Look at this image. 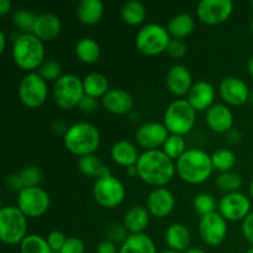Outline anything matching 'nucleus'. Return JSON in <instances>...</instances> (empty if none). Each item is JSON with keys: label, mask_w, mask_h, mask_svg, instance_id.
<instances>
[{"label": "nucleus", "mask_w": 253, "mask_h": 253, "mask_svg": "<svg viewBox=\"0 0 253 253\" xmlns=\"http://www.w3.org/2000/svg\"><path fill=\"white\" fill-rule=\"evenodd\" d=\"M138 177L152 187L162 188L173 179L175 163L162 150L145 151L140 155L137 163Z\"/></svg>", "instance_id": "f257e3e1"}, {"label": "nucleus", "mask_w": 253, "mask_h": 253, "mask_svg": "<svg viewBox=\"0 0 253 253\" xmlns=\"http://www.w3.org/2000/svg\"><path fill=\"white\" fill-rule=\"evenodd\" d=\"M175 170L185 183L202 184L207 182L214 172L211 156L200 148H189L175 161Z\"/></svg>", "instance_id": "f03ea898"}, {"label": "nucleus", "mask_w": 253, "mask_h": 253, "mask_svg": "<svg viewBox=\"0 0 253 253\" xmlns=\"http://www.w3.org/2000/svg\"><path fill=\"white\" fill-rule=\"evenodd\" d=\"M101 137L98 128L89 123H77L68 127L63 136V143L67 151L79 158L95 155L100 146Z\"/></svg>", "instance_id": "7ed1b4c3"}, {"label": "nucleus", "mask_w": 253, "mask_h": 253, "mask_svg": "<svg viewBox=\"0 0 253 253\" xmlns=\"http://www.w3.org/2000/svg\"><path fill=\"white\" fill-rule=\"evenodd\" d=\"M12 58L19 68L32 73L44 62L43 42L34 34H21L12 43Z\"/></svg>", "instance_id": "20e7f679"}, {"label": "nucleus", "mask_w": 253, "mask_h": 253, "mask_svg": "<svg viewBox=\"0 0 253 253\" xmlns=\"http://www.w3.org/2000/svg\"><path fill=\"white\" fill-rule=\"evenodd\" d=\"M197 121V111L187 99H177L166 109L163 124L170 135L184 136L192 131Z\"/></svg>", "instance_id": "39448f33"}, {"label": "nucleus", "mask_w": 253, "mask_h": 253, "mask_svg": "<svg viewBox=\"0 0 253 253\" xmlns=\"http://www.w3.org/2000/svg\"><path fill=\"white\" fill-rule=\"evenodd\" d=\"M27 236V217L17 207L0 210V240L5 245H17Z\"/></svg>", "instance_id": "423d86ee"}, {"label": "nucleus", "mask_w": 253, "mask_h": 253, "mask_svg": "<svg viewBox=\"0 0 253 253\" xmlns=\"http://www.w3.org/2000/svg\"><path fill=\"white\" fill-rule=\"evenodd\" d=\"M54 103L63 110H72L82 101L84 93L83 81L76 74H63L52 89Z\"/></svg>", "instance_id": "0eeeda50"}, {"label": "nucleus", "mask_w": 253, "mask_h": 253, "mask_svg": "<svg viewBox=\"0 0 253 253\" xmlns=\"http://www.w3.org/2000/svg\"><path fill=\"white\" fill-rule=\"evenodd\" d=\"M170 40L167 27L148 24L136 35V47L145 56H157L167 51Z\"/></svg>", "instance_id": "6e6552de"}, {"label": "nucleus", "mask_w": 253, "mask_h": 253, "mask_svg": "<svg viewBox=\"0 0 253 253\" xmlns=\"http://www.w3.org/2000/svg\"><path fill=\"white\" fill-rule=\"evenodd\" d=\"M126 189L123 182L114 175L95 179L93 185V198L100 207L114 209L125 200Z\"/></svg>", "instance_id": "1a4fd4ad"}, {"label": "nucleus", "mask_w": 253, "mask_h": 253, "mask_svg": "<svg viewBox=\"0 0 253 253\" xmlns=\"http://www.w3.org/2000/svg\"><path fill=\"white\" fill-rule=\"evenodd\" d=\"M19 99L26 108L37 109L44 104L48 96V85L37 74V72L26 74L19 84Z\"/></svg>", "instance_id": "9d476101"}, {"label": "nucleus", "mask_w": 253, "mask_h": 253, "mask_svg": "<svg viewBox=\"0 0 253 253\" xmlns=\"http://www.w3.org/2000/svg\"><path fill=\"white\" fill-rule=\"evenodd\" d=\"M51 207V198L40 187H27L17 193V208L30 219L46 214Z\"/></svg>", "instance_id": "9b49d317"}, {"label": "nucleus", "mask_w": 253, "mask_h": 253, "mask_svg": "<svg viewBox=\"0 0 253 253\" xmlns=\"http://www.w3.org/2000/svg\"><path fill=\"white\" fill-rule=\"evenodd\" d=\"M234 11L231 0H202L197 6L198 19L207 25H220L227 21Z\"/></svg>", "instance_id": "f8f14e48"}, {"label": "nucleus", "mask_w": 253, "mask_h": 253, "mask_svg": "<svg viewBox=\"0 0 253 253\" xmlns=\"http://www.w3.org/2000/svg\"><path fill=\"white\" fill-rule=\"evenodd\" d=\"M251 202L242 193L225 194L219 202V214L226 221H244L251 212Z\"/></svg>", "instance_id": "ddd939ff"}, {"label": "nucleus", "mask_w": 253, "mask_h": 253, "mask_svg": "<svg viewBox=\"0 0 253 253\" xmlns=\"http://www.w3.org/2000/svg\"><path fill=\"white\" fill-rule=\"evenodd\" d=\"M199 234L208 246H219L227 236V221L219 212L200 217Z\"/></svg>", "instance_id": "4468645a"}, {"label": "nucleus", "mask_w": 253, "mask_h": 253, "mask_svg": "<svg viewBox=\"0 0 253 253\" xmlns=\"http://www.w3.org/2000/svg\"><path fill=\"white\" fill-rule=\"evenodd\" d=\"M169 137V131L165 126V124L150 121L145 123L136 131V141L138 145L146 151L158 150L165 145L167 138Z\"/></svg>", "instance_id": "2eb2a0df"}, {"label": "nucleus", "mask_w": 253, "mask_h": 253, "mask_svg": "<svg viewBox=\"0 0 253 253\" xmlns=\"http://www.w3.org/2000/svg\"><path fill=\"white\" fill-rule=\"evenodd\" d=\"M219 94L222 100L232 106L244 105L250 99L247 84L237 77H226L219 85Z\"/></svg>", "instance_id": "dca6fc26"}, {"label": "nucleus", "mask_w": 253, "mask_h": 253, "mask_svg": "<svg viewBox=\"0 0 253 253\" xmlns=\"http://www.w3.org/2000/svg\"><path fill=\"white\" fill-rule=\"evenodd\" d=\"M174 195L166 188H156L148 194L146 208L152 216L163 219L174 210Z\"/></svg>", "instance_id": "f3484780"}, {"label": "nucleus", "mask_w": 253, "mask_h": 253, "mask_svg": "<svg viewBox=\"0 0 253 253\" xmlns=\"http://www.w3.org/2000/svg\"><path fill=\"white\" fill-rule=\"evenodd\" d=\"M166 85L167 89L175 96L188 95L193 86L192 73L188 67L183 64H174L168 71L166 77Z\"/></svg>", "instance_id": "a211bd4d"}, {"label": "nucleus", "mask_w": 253, "mask_h": 253, "mask_svg": "<svg viewBox=\"0 0 253 253\" xmlns=\"http://www.w3.org/2000/svg\"><path fill=\"white\" fill-rule=\"evenodd\" d=\"M208 127L216 133H227L234 128V115L225 104H214L205 113Z\"/></svg>", "instance_id": "6ab92c4d"}, {"label": "nucleus", "mask_w": 253, "mask_h": 253, "mask_svg": "<svg viewBox=\"0 0 253 253\" xmlns=\"http://www.w3.org/2000/svg\"><path fill=\"white\" fill-rule=\"evenodd\" d=\"M104 109L114 115L130 114L133 108V98L125 89H110L101 99Z\"/></svg>", "instance_id": "aec40b11"}, {"label": "nucleus", "mask_w": 253, "mask_h": 253, "mask_svg": "<svg viewBox=\"0 0 253 253\" xmlns=\"http://www.w3.org/2000/svg\"><path fill=\"white\" fill-rule=\"evenodd\" d=\"M215 95L216 93L211 83L207 81H199L193 84L187 100L195 111H208L214 105Z\"/></svg>", "instance_id": "412c9836"}, {"label": "nucleus", "mask_w": 253, "mask_h": 253, "mask_svg": "<svg viewBox=\"0 0 253 253\" xmlns=\"http://www.w3.org/2000/svg\"><path fill=\"white\" fill-rule=\"evenodd\" d=\"M62 31V22L58 16L54 14H41L37 15L36 22H35L34 31L32 34L44 41H53L59 36Z\"/></svg>", "instance_id": "4be33fe9"}, {"label": "nucleus", "mask_w": 253, "mask_h": 253, "mask_svg": "<svg viewBox=\"0 0 253 253\" xmlns=\"http://www.w3.org/2000/svg\"><path fill=\"white\" fill-rule=\"evenodd\" d=\"M165 241L167 244L168 250L184 253L189 249L190 241H192L190 231L185 225L172 224L166 230Z\"/></svg>", "instance_id": "5701e85b"}, {"label": "nucleus", "mask_w": 253, "mask_h": 253, "mask_svg": "<svg viewBox=\"0 0 253 253\" xmlns=\"http://www.w3.org/2000/svg\"><path fill=\"white\" fill-rule=\"evenodd\" d=\"M111 158L116 165L128 168L136 166L140 158V153L132 142L127 140H120L116 141L111 147Z\"/></svg>", "instance_id": "b1692460"}, {"label": "nucleus", "mask_w": 253, "mask_h": 253, "mask_svg": "<svg viewBox=\"0 0 253 253\" xmlns=\"http://www.w3.org/2000/svg\"><path fill=\"white\" fill-rule=\"evenodd\" d=\"M150 216L151 214L147 208L135 205L125 212L124 226L130 234H143L150 224Z\"/></svg>", "instance_id": "393cba45"}, {"label": "nucleus", "mask_w": 253, "mask_h": 253, "mask_svg": "<svg viewBox=\"0 0 253 253\" xmlns=\"http://www.w3.org/2000/svg\"><path fill=\"white\" fill-rule=\"evenodd\" d=\"M104 15V4L100 0H82L77 6V17L84 25L98 24Z\"/></svg>", "instance_id": "a878e982"}, {"label": "nucleus", "mask_w": 253, "mask_h": 253, "mask_svg": "<svg viewBox=\"0 0 253 253\" xmlns=\"http://www.w3.org/2000/svg\"><path fill=\"white\" fill-rule=\"evenodd\" d=\"M119 253H157V249L148 235L130 234L119 249Z\"/></svg>", "instance_id": "bb28decb"}, {"label": "nucleus", "mask_w": 253, "mask_h": 253, "mask_svg": "<svg viewBox=\"0 0 253 253\" xmlns=\"http://www.w3.org/2000/svg\"><path fill=\"white\" fill-rule=\"evenodd\" d=\"M74 53H76L77 58L83 63L93 64L99 61L101 51L100 46L95 40L90 39V37H84L76 43Z\"/></svg>", "instance_id": "cd10ccee"}, {"label": "nucleus", "mask_w": 253, "mask_h": 253, "mask_svg": "<svg viewBox=\"0 0 253 253\" xmlns=\"http://www.w3.org/2000/svg\"><path fill=\"white\" fill-rule=\"evenodd\" d=\"M195 27V21L189 14L174 15L167 25L170 37L175 40H183L189 36Z\"/></svg>", "instance_id": "c85d7f7f"}, {"label": "nucleus", "mask_w": 253, "mask_h": 253, "mask_svg": "<svg viewBox=\"0 0 253 253\" xmlns=\"http://www.w3.org/2000/svg\"><path fill=\"white\" fill-rule=\"evenodd\" d=\"M83 86L85 95L95 99H103L104 95L110 90L109 79L103 73H98V72H93L85 76V78L83 79Z\"/></svg>", "instance_id": "c756f323"}, {"label": "nucleus", "mask_w": 253, "mask_h": 253, "mask_svg": "<svg viewBox=\"0 0 253 253\" xmlns=\"http://www.w3.org/2000/svg\"><path fill=\"white\" fill-rule=\"evenodd\" d=\"M78 168L84 175L89 178H96V179L111 174L109 168L101 162V160L96 155H89L79 158Z\"/></svg>", "instance_id": "7c9ffc66"}, {"label": "nucleus", "mask_w": 253, "mask_h": 253, "mask_svg": "<svg viewBox=\"0 0 253 253\" xmlns=\"http://www.w3.org/2000/svg\"><path fill=\"white\" fill-rule=\"evenodd\" d=\"M146 15H147V10L145 5L136 0L125 2L121 9V17L130 26H137L142 24L146 19Z\"/></svg>", "instance_id": "2f4dec72"}, {"label": "nucleus", "mask_w": 253, "mask_h": 253, "mask_svg": "<svg viewBox=\"0 0 253 253\" xmlns=\"http://www.w3.org/2000/svg\"><path fill=\"white\" fill-rule=\"evenodd\" d=\"M211 162L214 169L219 170L220 173H226L231 172L232 168L236 166L237 158L229 148H220L211 155Z\"/></svg>", "instance_id": "473e14b6"}, {"label": "nucleus", "mask_w": 253, "mask_h": 253, "mask_svg": "<svg viewBox=\"0 0 253 253\" xmlns=\"http://www.w3.org/2000/svg\"><path fill=\"white\" fill-rule=\"evenodd\" d=\"M20 253H53V251L44 237L31 234L20 244Z\"/></svg>", "instance_id": "72a5a7b5"}, {"label": "nucleus", "mask_w": 253, "mask_h": 253, "mask_svg": "<svg viewBox=\"0 0 253 253\" xmlns=\"http://www.w3.org/2000/svg\"><path fill=\"white\" fill-rule=\"evenodd\" d=\"M193 207H194L195 211L200 215V217L214 214L216 212V209H219L216 199L214 198V195L209 194V193H200V194L195 195L194 200H193Z\"/></svg>", "instance_id": "f704fd0d"}, {"label": "nucleus", "mask_w": 253, "mask_h": 253, "mask_svg": "<svg viewBox=\"0 0 253 253\" xmlns=\"http://www.w3.org/2000/svg\"><path fill=\"white\" fill-rule=\"evenodd\" d=\"M36 19L37 15L26 9H17L12 15V22L22 34H32Z\"/></svg>", "instance_id": "c9c22d12"}, {"label": "nucleus", "mask_w": 253, "mask_h": 253, "mask_svg": "<svg viewBox=\"0 0 253 253\" xmlns=\"http://www.w3.org/2000/svg\"><path fill=\"white\" fill-rule=\"evenodd\" d=\"M215 184L220 190L225 192L226 194L229 193H236L242 185V178L239 173L235 172H226L220 173L219 177L215 180Z\"/></svg>", "instance_id": "e433bc0d"}, {"label": "nucleus", "mask_w": 253, "mask_h": 253, "mask_svg": "<svg viewBox=\"0 0 253 253\" xmlns=\"http://www.w3.org/2000/svg\"><path fill=\"white\" fill-rule=\"evenodd\" d=\"M162 151L173 161H177L178 158L182 157L184 152L187 151V145L183 136L179 135H169L167 141L163 145Z\"/></svg>", "instance_id": "4c0bfd02"}, {"label": "nucleus", "mask_w": 253, "mask_h": 253, "mask_svg": "<svg viewBox=\"0 0 253 253\" xmlns=\"http://www.w3.org/2000/svg\"><path fill=\"white\" fill-rule=\"evenodd\" d=\"M37 74L46 82H54L56 83L63 74L62 67L54 59H47L42 63V66L37 69Z\"/></svg>", "instance_id": "58836bf2"}, {"label": "nucleus", "mask_w": 253, "mask_h": 253, "mask_svg": "<svg viewBox=\"0 0 253 253\" xmlns=\"http://www.w3.org/2000/svg\"><path fill=\"white\" fill-rule=\"evenodd\" d=\"M24 188L27 187H40L42 180V172L37 166H26L19 173Z\"/></svg>", "instance_id": "ea45409f"}, {"label": "nucleus", "mask_w": 253, "mask_h": 253, "mask_svg": "<svg viewBox=\"0 0 253 253\" xmlns=\"http://www.w3.org/2000/svg\"><path fill=\"white\" fill-rule=\"evenodd\" d=\"M127 232V229L124 226V224L114 222V224L109 225L108 229H106V237H108L109 241L114 242V244L123 245L128 237Z\"/></svg>", "instance_id": "a19ab883"}, {"label": "nucleus", "mask_w": 253, "mask_h": 253, "mask_svg": "<svg viewBox=\"0 0 253 253\" xmlns=\"http://www.w3.org/2000/svg\"><path fill=\"white\" fill-rule=\"evenodd\" d=\"M67 239H68V237H66V235H64L63 232L58 231V230L51 231L46 237L47 242H48L49 247H51V250L53 252H61L64 244H66Z\"/></svg>", "instance_id": "79ce46f5"}, {"label": "nucleus", "mask_w": 253, "mask_h": 253, "mask_svg": "<svg viewBox=\"0 0 253 253\" xmlns=\"http://www.w3.org/2000/svg\"><path fill=\"white\" fill-rule=\"evenodd\" d=\"M168 53V56L172 57V58L179 59L183 58L187 53V44L182 41V40H170L169 44H168V48L166 51Z\"/></svg>", "instance_id": "37998d69"}, {"label": "nucleus", "mask_w": 253, "mask_h": 253, "mask_svg": "<svg viewBox=\"0 0 253 253\" xmlns=\"http://www.w3.org/2000/svg\"><path fill=\"white\" fill-rule=\"evenodd\" d=\"M85 245L79 237H68L59 253H84Z\"/></svg>", "instance_id": "c03bdc74"}, {"label": "nucleus", "mask_w": 253, "mask_h": 253, "mask_svg": "<svg viewBox=\"0 0 253 253\" xmlns=\"http://www.w3.org/2000/svg\"><path fill=\"white\" fill-rule=\"evenodd\" d=\"M78 108L81 109V111L85 114H91L98 109V99L91 98V96L84 95L82 101L79 103Z\"/></svg>", "instance_id": "a18cd8bd"}, {"label": "nucleus", "mask_w": 253, "mask_h": 253, "mask_svg": "<svg viewBox=\"0 0 253 253\" xmlns=\"http://www.w3.org/2000/svg\"><path fill=\"white\" fill-rule=\"evenodd\" d=\"M242 235L250 244L253 245V212L242 221Z\"/></svg>", "instance_id": "49530a36"}, {"label": "nucleus", "mask_w": 253, "mask_h": 253, "mask_svg": "<svg viewBox=\"0 0 253 253\" xmlns=\"http://www.w3.org/2000/svg\"><path fill=\"white\" fill-rule=\"evenodd\" d=\"M95 253H119V250L116 247V244L105 240L98 245Z\"/></svg>", "instance_id": "de8ad7c7"}, {"label": "nucleus", "mask_w": 253, "mask_h": 253, "mask_svg": "<svg viewBox=\"0 0 253 253\" xmlns=\"http://www.w3.org/2000/svg\"><path fill=\"white\" fill-rule=\"evenodd\" d=\"M6 184H7V187L11 188V189L17 190V193L21 192V190L24 189V184H22L21 179H20L19 173H17V174L9 175L6 179Z\"/></svg>", "instance_id": "09e8293b"}, {"label": "nucleus", "mask_w": 253, "mask_h": 253, "mask_svg": "<svg viewBox=\"0 0 253 253\" xmlns=\"http://www.w3.org/2000/svg\"><path fill=\"white\" fill-rule=\"evenodd\" d=\"M226 137L227 141H229L230 143H232V145H237V143L241 142L242 140L241 132H240V130H237V128H231V130L226 133Z\"/></svg>", "instance_id": "8fccbe9b"}, {"label": "nucleus", "mask_w": 253, "mask_h": 253, "mask_svg": "<svg viewBox=\"0 0 253 253\" xmlns=\"http://www.w3.org/2000/svg\"><path fill=\"white\" fill-rule=\"evenodd\" d=\"M11 9V2L9 0H0V16H5Z\"/></svg>", "instance_id": "3c124183"}, {"label": "nucleus", "mask_w": 253, "mask_h": 253, "mask_svg": "<svg viewBox=\"0 0 253 253\" xmlns=\"http://www.w3.org/2000/svg\"><path fill=\"white\" fill-rule=\"evenodd\" d=\"M53 128L54 131H57V132H64V133H66V131L68 130V127L64 125L63 121H56L53 125Z\"/></svg>", "instance_id": "603ef678"}, {"label": "nucleus", "mask_w": 253, "mask_h": 253, "mask_svg": "<svg viewBox=\"0 0 253 253\" xmlns=\"http://www.w3.org/2000/svg\"><path fill=\"white\" fill-rule=\"evenodd\" d=\"M6 48V35L4 31L0 32V53H4Z\"/></svg>", "instance_id": "864d4df0"}, {"label": "nucleus", "mask_w": 253, "mask_h": 253, "mask_svg": "<svg viewBox=\"0 0 253 253\" xmlns=\"http://www.w3.org/2000/svg\"><path fill=\"white\" fill-rule=\"evenodd\" d=\"M126 172H127V174L131 175V177H135V175H138L137 167H136V166H132V167L126 168Z\"/></svg>", "instance_id": "5fc2aeb1"}, {"label": "nucleus", "mask_w": 253, "mask_h": 253, "mask_svg": "<svg viewBox=\"0 0 253 253\" xmlns=\"http://www.w3.org/2000/svg\"><path fill=\"white\" fill-rule=\"evenodd\" d=\"M184 253H205V251L200 247H189Z\"/></svg>", "instance_id": "6e6d98bb"}, {"label": "nucleus", "mask_w": 253, "mask_h": 253, "mask_svg": "<svg viewBox=\"0 0 253 253\" xmlns=\"http://www.w3.org/2000/svg\"><path fill=\"white\" fill-rule=\"evenodd\" d=\"M247 71H249L250 76L253 78V57H251L249 61V63H247Z\"/></svg>", "instance_id": "4d7b16f0"}, {"label": "nucleus", "mask_w": 253, "mask_h": 253, "mask_svg": "<svg viewBox=\"0 0 253 253\" xmlns=\"http://www.w3.org/2000/svg\"><path fill=\"white\" fill-rule=\"evenodd\" d=\"M250 194H251V197L253 198V179H252L251 184H250Z\"/></svg>", "instance_id": "13d9d810"}, {"label": "nucleus", "mask_w": 253, "mask_h": 253, "mask_svg": "<svg viewBox=\"0 0 253 253\" xmlns=\"http://www.w3.org/2000/svg\"><path fill=\"white\" fill-rule=\"evenodd\" d=\"M161 253H179V252H175V251H172V250H166V251H162Z\"/></svg>", "instance_id": "bf43d9fd"}, {"label": "nucleus", "mask_w": 253, "mask_h": 253, "mask_svg": "<svg viewBox=\"0 0 253 253\" xmlns=\"http://www.w3.org/2000/svg\"><path fill=\"white\" fill-rule=\"evenodd\" d=\"M249 100H251V103L253 104V93L250 94V99H249Z\"/></svg>", "instance_id": "052dcab7"}, {"label": "nucleus", "mask_w": 253, "mask_h": 253, "mask_svg": "<svg viewBox=\"0 0 253 253\" xmlns=\"http://www.w3.org/2000/svg\"><path fill=\"white\" fill-rule=\"evenodd\" d=\"M246 253H253V247H251V249H250L249 251H247Z\"/></svg>", "instance_id": "680f3d73"}, {"label": "nucleus", "mask_w": 253, "mask_h": 253, "mask_svg": "<svg viewBox=\"0 0 253 253\" xmlns=\"http://www.w3.org/2000/svg\"><path fill=\"white\" fill-rule=\"evenodd\" d=\"M251 30H252V34H253V17H252V21H251Z\"/></svg>", "instance_id": "e2e57ef3"}, {"label": "nucleus", "mask_w": 253, "mask_h": 253, "mask_svg": "<svg viewBox=\"0 0 253 253\" xmlns=\"http://www.w3.org/2000/svg\"><path fill=\"white\" fill-rule=\"evenodd\" d=\"M251 4H252V6H253V1H252V2H251Z\"/></svg>", "instance_id": "0e129e2a"}]
</instances>
